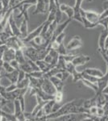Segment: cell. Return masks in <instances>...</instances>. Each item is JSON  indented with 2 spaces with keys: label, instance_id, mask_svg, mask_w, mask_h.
I'll return each instance as SVG.
<instances>
[{
  "label": "cell",
  "instance_id": "277c9868",
  "mask_svg": "<svg viewBox=\"0 0 108 121\" xmlns=\"http://www.w3.org/2000/svg\"><path fill=\"white\" fill-rule=\"evenodd\" d=\"M82 17H84L87 19L88 21L93 23H98L99 20V13L95 12L92 11H86V10L81 9L80 11Z\"/></svg>",
  "mask_w": 108,
  "mask_h": 121
},
{
  "label": "cell",
  "instance_id": "b9f144b4",
  "mask_svg": "<svg viewBox=\"0 0 108 121\" xmlns=\"http://www.w3.org/2000/svg\"><path fill=\"white\" fill-rule=\"evenodd\" d=\"M16 89H17V85H16V84L11 83L8 87H7V88H6V91H7V92H12V91H15Z\"/></svg>",
  "mask_w": 108,
  "mask_h": 121
},
{
  "label": "cell",
  "instance_id": "8992f818",
  "mask_svg": "<svg viewBox=\"0 0 108 121\" xmlns=\"http://www.w3.org/2000/svg\"><path fill=\"white\" fill-rule=\"evenodd\" d=\"M41 90L47 95L51 96H54V95L56 93V89L48 78H44V82L41 86Z\"/></svg>",
  "mask_w": 108,
  "mask_h": 121
},
{
  "label": "cell",
  "instance_id": "44dd1931",
  "mask_svg": "<svg viewBox=\"0 0 108 121\" xmlns=\"http://www.w3.org/2000/svg\"><path fill=\"white\" fill-rule=\"evenodd\" d=\"M15 59L19 62V65L24 63V62L27 60V58L25 57L24 54H23V51L21 49H19V50H16V51H15Z\"/></svg>",
  "mask_w": 108,
  "mask_h": 121
},
{
  "label": "cell",
  "instance_id": "7c38bea8",
  "mask_svg": "<svg viewBox=\"0 0 108 121\" xmlns=\"http://www.w3.org/2000/svg\"><path fill=\"white\" fill-rule=\"evenodd\" d=\"M72 19H67L65 22L63 23H57L56 25V30L54 32V35H53V38H52V40H53L56 36H57L58 35H60V33L62 32H65V29L67 28V26L69 25V23L71 22Z\"/></svg>",
  "mask_w": 108,
  "mask_h": 121
},
{
  "label": "cell",
  "instance_id": "f1b7e54d",
  "mask_svg": "<svg viewBox=\"0 0 108 121\" xmlns=\"http://www.w3.org/2000/svg\"><path fill=\"white\" fill-rule=\"evenodd\" d=\"M82 25H83V27L86 28L92 29V28H96V27L99 25L98 23H93L90 22V21H88L87 19L86 18H84V17H82Z\"/></svg>",
  "mask_w": 108,
  "mask_h": 121
},
{
  "label": "cell",
  "instance_id": "d590c367",
  "mask_svg": "<svg viewBox=\"0 0 108 121\" xmlns=\"http://www.w3.org/2000/svg\"><path fill=\"white\" fill-rule=\"evenodd\" d=\"M3 66L7 73H11V72H13L14 70H15L12 68V66L10 65L9 62H3Z\"/></svg>",
  "mask_w": 108,
  "mask_h": 121
},
{
  "label": "cell",
  "instance_id": "f546056e",
  "mask_svg": "<svg viewBox=\"0 0 108 121\" xmlns=\"http://www.w3.org/2000/svg\"><path fill=\"white\" fill-rule=\"evenodd\" d=\"M64 99V94L63 91H56V93L53 96V100L56 103H61Z\"/></svg>",
  "mask_w": 108,
  "mask_h": 121
},
{
  "label": "cell",
  "instance_id": "c3c4849f",
  "mask_svg": "<svg viewBox=\"0 0 108 121\" xmlns=\"http://www.w3.org/2000/svg\"><path fill=\"white\" fill-rule=\"evenodd\" d=\"M104 48H105L106 50H108V36H107V37L106 38L105 44H104Z\"/></svg>",
  "mask_w": 108,
  "mask_h": 121
},
{
  "label": "cell",
  "instance_id": "9a60e30c",
  "mask_svg": "<svg viewBox=\"0 0 108 121\" xmlns=\"http://www.w3.org/2000/svg\"><path fill=\"white\" fill-rule=\"evenodd\" d=\"M36 65L38 66L39 69H40V71H42L44 73H47V72L49 71V70L52 69V68L55 67V66H53V65H49V64L46 63V62H45L44 60H36Z\"/></svg>",
  "mask_w": 108,
  "mask_h": 121
},
{
  "label": "cell",
  "instance_id": "83f0119b",
  "mask_svg": "<svg viewBox=\"0 0 108 121\" xmlns=\"http://www.w3.org/2000/svg\"><path fill=\"white\" fill-rule=\"evenodd\" d=\"M65 70L69 73L70 75H73L77 72L76 66L72 63V62H66L65 64Z\"/></svg>",
  "mask_w": 108,
  "mask_h": 121
},
{
  "label": "cell",
  "instance_id": "bcb514c9",
  "mask_svg": "<svg viewBox=\"0 0 108 121\" xmlns=\"http://www.w3.org/2000/svg\"><path fill=\"white\" fill-rule=\"evenodd\" d=\"M35 121H49L47 116L40 117V118H35Z\"/></svg>",
  "mask_w": 108,
  "mask_h": 121
},
{
  "label": "cell",
  "instance_id": "f5cc1de1",
  "mask_svg": "<svg viewBox=\"0 0 108 121\" xmlns=\"http://www.w3.org/2000/svg\"><path fill=\"white\" fill-rule=\"evenodd\" d=\"M23 1H24V0H18V3H21V2H23Z\"/></svg>",
  "mask_w": 108,
  "mask_h": 121
},
{
  "label": "cell",
  "instance_id": "5b68a950",
  "mask_svg": "<svg viewBox=\"0 0 108 121\" xmlns=\"http://www.w3.org/2000/svg\"><path fill=\"white\" fill-rule=\"evenodd\" d=\"M82 45H83V44H82V40L81 37L78 36H75L69 41L67 45H66V48L69 52H72L82 48Z\"/></svg>",
  "mask_w": 108,
  "mask_h": 121
},
{
  "label": "cell",
  "instance_id": "ffe728a7",
  "mask_svg": "<svg viewBox=\"0 0 108 121\" xmlns=\"http://www.w3.org/2000/svg\"><path fill=\"white\" fill-rule=\"evenodd\" d=\"M18 74H19V70H14L11 73H7L5 74V77H7L11 83L16 84L18 82Z\"/></svg>",
  "mask_w": 108,
  "mask_h": 121
},
{
  "label": "cell",
  "instance_id": "816d5d0a",
  "mask_svg": "<svg viewBox=\"0 0 108 121\" xmlns=\"http://www.w3.org/2000/svg\"><path fill=\"white\" fill-rule=\"evenodd\" d=\"M86 2H88V3H91L92 1H93V0H86Z\"/></svg>",
  "mask_w": 108,
  "mask_h": 121
},
{
  "label": "cell",
  "instance_id": "74e56055",
  "mask_svg": "<svg viewBox=\"0 0 108 121\" xmlns=\"http://www.w3.org/2000/svg\"><path fill=\"white\" fill-rule=\"evenodd\" d=\"M18 99L19 101V103H20L21 109H22L23 112H24V111H25V107H26V103H25V96H20Z\"/></svg>",
  "mask_w": 108,
  "mask_h": 121
},
{
  "label": "cell",
  "instance_id": "7a4b0ae2",
  "mask_svg": "<svg viewBox=\"0 0 108 121\" xmlns=\"http://www.w3.org/2000/svg\"><path fill=\"white\" fill-rule=\"evenodd\" d=\"M24 54L25 57L27 59L30 60H32V61L36 62V60H40L39 58V53H38V51L36 48H34L33 46H26L25 48H23V49H21Z\"/></svg>",
  "mask_w": 108,
  "mask_h": 121
},
{
  "label": "cell",
  "instance_id": "4fadbf2b",
  "mask_svg": "<svg viewBox=\"0 0 108 121\" xmlns=\"http://www.w3.org/2000/svg\"><path fill=\"white\" fill-rule=\"evenodd\" d=\"M15 57V50L12 48H7L6 51L3 52V56H2V60L3 62H10Z\"/></svg>",
  "mask_w": 108,
  "mask_h": 121
},
{
  "label": "cell",
  "instance_id": "e0dca14e",
  "mask_svg": "<svg viewBox=\"0 0 108 121\" xmlns=\"http://www.w3.org/2000/svg\"><path fill=\"white\" fill-rule=\"evenodd\" d=\"M49 80H50L51 82L53 84L55 88L56 89V91H63V89L65 86V82L55 77V76L50 78Z\"/></svg>",
  "mask_w": 108,
  "mask_h": 121
},
{
  "label": "cell",
  "instance_id": "7402d4cb",
  "mask_svg": "<svg viewBox=\"0 0 108 121\" xmlns=\"http://www.w3.org/2000/svg\"><path fill=\"white\" fill-rule=\"evenodd\" d=\"M94 106H97V100H96V96L93 97L92 99H85L83 103V107L86 109H89L91 107Z\"/></svg>",
  "mask_w": 108,
  "mask_h": 121
},
{
  "label": "cell",
  "instance_id": "e575fe53",
  "mask_svg": "<svg viewBox=\"0 0 108 121\" xmlns=\"http://www.w3.org/2000/svg\"><path fill=\"white\" fill-rule=\"evenodd\" d=\"M73 77V82H81V80L82 79V73H78L76 72L75 73L72 75Z\"/></svg>",
  "mask_w": 108,
  "mask_h": 121
},
{
  "label": "cell",
  "instance_id": "681fc988",
  "mask_svg": "<svg viewBox=\"0 0 108 121\" xmlns=\"http://www.w3.org/2000/svg\"><path fill=\"white\" fill-rule=\"evenodd\" d=\"M55 3H56V6H57V7H60V3H59V0H54Z\"/></svg>",
  "mask_w": 108,
  "mask_h": 121
},
{
  "label": "cell",
  "instance_id": "f907efd6",
  "mask_svg": "<svg viewBox=\"0 0 108 121\" xmlns=\"http://www.w3.org/2000/svg\"><path fill=\"white\" fill-rule=\"evenodd\" d=\"M3 11V5H2L1 2H0V11Z\"/></svg>",
  "mask_w": 108,
  "mask_h": 121
},
{
  "label": "cell",
  "instance_id": "2e32d148",
  "mask_svg": "<svg viewBox=\"0 0 108 121\" xmlns=\"http://www.w3.org/2000/svg\"><path fill=\"white\" fill-rule=\"evenodd\" d=\"M27 23H28V21L27 19H23L21 22L20 25H19V32H20V39H24L26 36L28 35V26H27Z\"/></svg>",
  "mask_w": 108,
  "mask_h": 121
},
{
  "label": "cell",
  "instance_id": "f35d334b",
  "mask_svg": "<svg viewBox=\"0 0 108 121\" xmlns=\"http://www.w3.org/2000/svg\"><path fill=\"white\" fill-rule=\"evenodd\" d=\"M97 110H98L97 106L91 107L90 108L88 109V111H89V115H90V116H97Z\"/></svg>",
  "mask_w": 108,
  "mask_h": 121
},
{
  "label": "cell",
  "instance_id": "836d02e7",
  "mask_svg": "<svg viewBox=\"0 0 108 121\" xmlns=\"http://www.w3.org/2000/svg\"><path fill=\"white\" fill-rule=\"evenodd\" d=\"M65 36H66L65 32H62V33H60V35H58L57 36H56L54 40L57 42L58 44H62V43H64V40H65Z\"/></svg>",
  "mask_w": 108,
  "mask_h": 121
},
{
  "label": "cell",
  "instance_id": "d6a6232c",
  "mask_svg": "<svg viewBox=\"0 0 108 121\" xmlns=\"http://www.w3.org/2000/svg\"><path fill=\"white\" fill-rule=\"evenodd\" d=\"M11 84V81H10L7 77H5V76L1 77V78H0V85H1L2 86L7 88V87H8Z\"/></svg>",
  "mask_w": 108,
  "mask_h": 121
},
{
  "label": "cell",
  "instance_id": "4dcf8cb0",
  "mask_svg": "<svg viewBox=\"0 0 108 121\" xmlns=\"http://www.w3.org/2000/svg\"><path fill=\"white\" fill-rule=\"evenodd\" d=\"M56 51L58 52V53H59V55H60V56H66L70 52H69L67 50L66 46H65L64 43H62V44H60V46H59V48H57V50H56Z\"/></svg>",
  "mask_w": 108,
  "mask_h": 121
},
{
  "label": "cell",
  "instance_id": "60d3db41",
  "mask_svg": "<svg viewBox=\"0 0 108 121\" xmlns=\"http://www.w3.org/2000/svg\"><path fill=\"white\" fill-rule=\"evenodd\" d=\"M27 77V73L25 72H23V70H19V74H18V82H21L22 80H23L25 78Z\"/></svg>",
  "mask_w": 108,
  "mask_h": 121
},
{
  "label": "cell",
  "instance_id": "5bb4252c",
  "mask_svg": "<svg viewBox=\"0 0 108 121\" xmlns=\"http://www.w3.org/2000/svg\"><path fill=\"white\" fill-rule=\"evenodd\" d=\"M84 73H86L88 75L97 78H100L104 75L103 72L99 69H97V68H86L84 70Z\"/></svg>",
  "mask_w": 108,
  "mask_h": 121
},
{
  "label": "cell",
  "instance_id": "7bdbcfd3",
  "mask_svg": "<svg viewBox=\"0 0 108 121\" xmlns=\"http://www.w3.org/2000/svg\"><path fill=\"white\" fill-rule=\"evenodd\" d=\"M97 116L98 117H102L104 116V110L103 107H98V110H97Z\"/></svg>",
  "mask_w": 108,
  "mask_h": 121
},
{
  "label": "cell",
  "instance_id": "9c48e42d",
  "mask_svg": "<svg viewBox=\"0 0 108 121\" xmlns=\"http://www.w3.org/2000/svg\"><path fill=\"white\" fill-rule=\"evenodd\" d=\"M84 0H75V5L73 7L74 9V15L73 19H75V20L78 21L79 23H81L82 24V15L80 13V11L82 9V2Z\"/></svg>",
  "mask_w": 108,
  "mask_h": 121
},
{
  "label": "cell",
  "instance_id": "4316f807",
  "mask_svg": "<svg viewBox=\"0 0 108 121\" xmlns=\"http://www.w3.org/2000/svg\"><path fill=\"white\" fill-rule=\"evenodd\" d=\"M65 64H66V61L64 58V56H60L58 58L56 67L58 68V69L60 70H65Z\"/></svg>",
  "mask_w": 108,
  "mask_h": 121
},
{
  "label": "cell",
  "instance_id": "8fae6325",
  "mask_svg": "<svg viewBox=\"0 0 108 121\" xmlns=\"http://www.w3.org/2000/svg\"><path fill=\"white\" fill-rule=\"evenodd\" d=\"M8 23H9L10 26H11V30H12L13 36H16V37L20 38L21 35H20V32H19V27L16 24L15 21L14 20V17H13L12 13H11V15H10V17H9Z\"/></svg>",
  "mask_w": 108,
  "mask_h": 121
},
{
  "label": "cell",
  "instance_id": "d6986e66",
  "mask_svg": "<svg viewBox=\"0 0 108 121\" xmlns=\"http://www.w3.org/2000/svg\"><path fill=\"white\" fill-rule=\"evenodd\" d=\"M55 101L53 99L52 100L48 101L46 103L44 104V106L43 107V110H44V112L45 114V116H48V115L52 114V109H53V107L55 105Z\"/></svg>",
  "mask_w": 108,
  "mask_h": 121
},
{
  "label": "cell",
  "instance_id": "603a6c76",
  "mask_svg": "<svg viewBox=\"0 0 108 121\" xmlns=\"http://www.w3.org/2000/svg\"><path fill=\"white\" fill-rule=\"evenodd\" d=\"M81 82H82L83 85L86 86H87V87H89V88L93 90V91L95 92V94H97L98 92H99V87H98L97 84L92 83V82H90L87 81V80H86V79H83V78L81 80Z\"/></svg>",
  "mask_w": 108,
  "mask_h": 121
},
{
  "label": "cell",
  "instance_id": "484cf974",
  "mask_svg": "<svg viewBox=\"0 0 108 121\" xmlns=\"http://www.w3.org/2000/svg\"><path fill=\"white\" fill-rule=\"evenodd\" d=\"M16 85H17V89L27 88V87L29 86V78H28V77H27H27L25 78L24 79L22 80L21 82H17Z\"/></svg>",
  "mask_w": 108,
  "mask_h": 121
},
{
  "label": "cell",
  "instance_id": "8d00e7d4",
  "mask_svg": "<svg viewBox=\"0 0 108 121\" xmlns=\"http://www.w3.org/2000/svg\"><path fill=\"white\" fill-rule=\"evenodd\" d=\"M98 24H99V25H102V26H103V28H104V29L107 30V28H108V18L99 19V22H98Z\"/></svg>",
  "mask_w": 108,
  "mask_h": 121
},
{
  "label": "cell",
  "instance_id": "d4e9b609",
  "mask_svg": "<svg viewBox=\"0 0 108 121\" xmlns=\"http://www.w3.org/2000/svg\"><path fill=\"white\" fill-rule=\"evenodd\" d=\"M19 69L23 70V71L25 72V73H26L27 74H29V73H31L33 71L32 68L31 67L30 64L28 63V61H27V60H26V61H25L24 63H23V64H21V65H19Z\"/></svg>",
  "mask_w": 108,
  "mask_h": 121
},
{
  "label": "cell",
  "instance_id": "ee69618b",
  "mask_svg": "<svg viewBox=\"0 0 108 121\" xmlns=\"http://www.w3.org/2000/svg\"><path fill=\"white\" fill-rule=\"evenodd\" d=\"M105 18H108V9L104 10L101 14H99V19H103Z\"/></svg>",
  "mask_w": 108,
  "mask_h": 121
},
{
  "label": "cell",
  "instance_id": "1f68e13d",
  "mask_svg": "<svg viewBox=\"0 0 108 121\" xmlns=\"http://www.w3.org/2000/svg\"><path fill=\"white\" fill-rule=\"evenodd\" d=\"M31 77L37 79H40V78H44V73L40 70H36V71H32L31 73L28 74Z\"/></svg>",
  "mask_w": 108,
  "mask_h": 121
},
{
  "label": "cell",
  "instance_id": "7dc6e473",
  "mask_svg": "<svg viewBox=\"0 0 108 121\" xmlns=\"http://www.w3.org/2000/svg\"><path fill=\"white\" fill-rule=\"evenodd\" d=\"M103 7L104 10L108 9V0H106L103 3Z\"/></svg>",
  "mask_w": 108,
  "mask_h": 121
},
{
  "label": "cell",
  "instance_id": "ac0fdd59",
  "mask_svg": "<svg viewBox=\"0 0 108 121\" xmlns=\"http://www.w3.org/2000/svg\"><path fill=\"white\" fill-rule=\"evenodd\" d=\"M108 36V32L106 29H103V31H102L101 33L99 35V41H98V44H99V48L102 50H104L105 48H104V44H105V40L106 38Z\"/></svg>",
  "mask_w": 108,
  "mask_h": 121
},
{
  "label": "cell",
  "instance_id": "db71d44e",
  "mask_svg": "<svg viewBox=\"0 0 108 121\" xmlns=\"http://www.w3.org/2000/svg\"><path fill=\"white\" fill-rule=\"evenodd\" d=\"M107 32H108V28H107Z\"/></svg>",
  "mask_w": 108,
  "mask_h": 121
},
{
  "label": "cell",
  "instance_id": "f6af8a7d",
  "mask_svg": "<svg viewBox=\"0 0 108 121\" xmlns=\"http://www.w3.org/2000/svg\"><path fill=\"white\" fill-rule=\"evenodd\" d=\"M69 76H70V74L66 71V70H63V71H62V81L65 82L66 80L69 78Z\"/></svg>",
  "mask_w": 108,
  "mask_h": 121
},
{
  "label": "cell",
  "instance_id": "30bf717a",
  "mask_svg": "<svg viewBox=\"0 0 108 121\" xmlns=\"http://www.w3.org/2000/svg\"><path fill=\"white\" fill-rule=\"evenodd\" d=\"M60 10L62 13L66 15L68 19H73V15H74L73 7H71V6H69L68 4H65V3H61V4H60Z\"/></svg>",
  "mask_w": 108,
  "mask_h": 121
},
{
  "label": "cell",
  "instance_id": "ab89813d",
  "mask_svg": "<svg viewBox=\"0 0 108 121\" xmlns=\"http://www.w3.org/2000/svg\"><path fill=\"white\" fill-rule=\"evenodd\" d=\"M9 63H10V65L12 66V68L15 70H19V63L15 59L12 60L11 61H10Z\"/></svg>",
  "mask_w": 108,
  "mask_h": 121
},
{
  "label": "cell",
  "instance_id": "6da1fadb",
  "mask_svg": "<svg viewBox=\"0 0 108 121\" xmlns=\"http://www.w3.org/2000/svg\"><path fill=\"white\" fill-rule=\"evenodd\" d=\"M89 114H67L61 116L58 118L53 119L55 121H82L90 117Z\"/></svg>",
  "mask_w": 108,
  "mask_h": 121
},
{
  "label": "cell",
  "instance_id": "3957f363",
  "mask_svg": "<svg viewBox=\"0 0 108 121\" xmlns=\"http://www.w3.org/2000/svg\"><path fill=\"white\" fill-rule=\"evenodd\" d=\"M49 10V0H37L33 15L37 14H47Z\"/></svg>",
  "mask_w": 108,
  "mask_h": 121
},
{
  "label": "cell",
  "instance_id": "cb8c5ba5",
  "mask_svg": "<svg viewBox=\"0 0 108 121\" xmlns=\"http://www.w3.org/2000/svg\"><path fill=\"white\" fill-rule=\"evenodd\" d=\"M60 71H63V70L59 69L58 68H56V66H55V67L52 68L49 71H48L47 73H44V78H48V79H49L50 78L53 77V76H55L56 73H59V72H60Z\"/></svg>",
  "mask_w": 108,
  "mask_h": 121
},
{
  "label": "cell",
  "instance_id": "52a82bcc",
  "mask_svg": "<svg viewBox=\"0 0 108 121\" xmlns=\"http://www.w3.org/2000/svg\"><path fill=\"white\" fill-rule=\"evenodd\" d=\"M43 27H44V22H43L40 26H38L36 29L32 31V32H29L28 35L25 37L24 39H23V41L25 43V44H29L30 42H32L35 38L39 36L41 34V32H42Z\"/></svg>",
  "mask_w": 108,
  "mask_h": 121
},
{
  "label": "cell",
  "instance_id": "ba28073f",
  "mask_svg": "<svg viewBox=\"0 0 108 121\" xmlns=\"http://www.w3.org/2000/svg\"><path fill=\"white\" fill-rule=\"evenodd\" d=\"M90 56H85V55H77L74 59L72 60V63L76 67L78 66H82L86 64H87L88 62L90 60Z\"/></svg>",
  "mask_w": 108,
  "mask_h": 121
}]
</instances>
